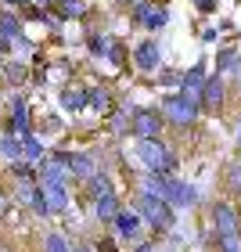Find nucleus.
<instances>
[{
	"instance_id": "f257e3e1",
	"label": "nucleus",
	"mask_w": 241,
	"mask_h": 252,
	"mask_svg": "<svg viewBox=\"0 0 241 252\" xmlns=\"http://www.w3.org/2000/svg\"><path fill=\"white\" fill-rule=\"evenodd\" d=\"M133 209L144 216V223L151 227L155 234H166V231H173V223H177V213H173V205H169V202H162V198H158V194H151V191H141V194H137Z\"/></svg>"
},
{
	"instance_id": "f03ea898",
	"label": "nucleus",
	"mask_w": 241,
	"mask_h": 252,
	"mask_svg": "<svg viewBox=\"0 0 241 252\" xmlns=\"http://www.w3.org/2000/svg\"><path fill=\"white\" fill-rule=\"evenodd\" d=\"M144 216L133 209V205H122V209L116 213V220H112V238H119V242H130L133 245H141L144 242Z\"/></svg>"
},
{
	"instance_id": "7ed1b4c3",
	"label": "nucleus",
	"mask_w": 241,
	"mask_h": 252,
	"mask_svg": "<svg viewBox=\"0 0 241 252\" xmlns=\"http://www.w3.org/2000/svg\"><path fill=\"white\" fill-rule=\"evenodd\" d=\"M198 112H202L198 97H187L183 90H180V94H169L162 101V119L173 123V126H191L194 119H198Z\"/></svg>"
},
{
	"instance_id": "20e7f679",
	"label": "nucleus",
	"mask_w": 241,
	"mask_h": 252,
	"mask_svg": "<svg viewBox=\"0 0 241 252\" xmlns=\"http://www.w3.org/2000/svg\"><path fill=\"white\" fill-rule=\"evenodd\" d=\"M137 155L148 162V173H166L169 177L177 169V155L169 152L162 141H141L137 144Z\"/></svg>"
},
{
	"instance_id": "39448f33",
	"label": "nucleus",
	"mask_w": 241,
	"mask_h": 252,
	"mask_svg": "<svg viewBox=\"0 0 241 252\" xmlns=\"http://www.w3.org/2000/svg\"><path fill=\"white\" fill-rule=\"evenodd\" d=\"M162 126H166L162 112H155V108H141V112H137V116H133L130 130H133V137H137V141H158V133H162Z\"/></svg>"
},
{
	"instance_id": "423d86ee",
	"label": "nucleus",
	"mask_w": 241,
	"mask_h": 252,
	"mask_svg": "<svg viewBox=\"0 0 241 252\" xmlns=\"http://www.w3.org/2000/svg\"><path fill=\"white\" fill-rule=\"evenodd\" d=\"M209 220H212L216 234H241V213L234 209L231 202H212Z\"/></svg>"
},
{
	"instance_id": "0eeeda50",
	"label": "nucleus",
	"mask_w": 241,
	"mask_h": 252,
	"mask_svg": "<svg viewBox=\"0 0 241 252\" xmlns=\"http://www.w3.org/2000/svg\"><path fill=\"white\" fill-rule=\"evenodd\" d=\"M133 62H137V68H141V72H158V65H162V51H158V43H155V40L137 43Z\"/></svg>"
},
{
	"instance_id": "6e6552de",
	"label": "nucleus",
	"mask_w": 241,
	"mask_h": 252,
	"mask_svg": "<svg viewBox=\"0 0 241 252\" xmlns=\"http://www.w3.org/2000/svg\"><path fill=\"white\" fill-rule=\"evenodd\" d=\"M198 105L205 112H220L223 108V79H220V72L205 79V87H202V94H198Z\"/></svg>"
},
{
	"instance_id": "1a4fd4ad",
	"label": "nucleus",
	"mask_w": 241,
	"mask_h": 252,
	"mask_svg": "<svg viewBox=\"0 0 241 252\" xmlns=\"http://www.w3.org/2000/svg\"><path fill=\"white\" fill-rule=\"evenodd\" d=\"M119 209H122V205H119V198H116V191H101V194H94V213H97L101 223H112Z\"/></svg>"
},
{
	"instance_id": "9d476101",
	"label": "nucleus",
	"mask_w": 241,
	"mask_h": 252,
	"mask_svg": "<svg viewBox=\"0 0 241 252\" xmlns=\"http://www.w3.org/2000/svg\"><path fill=\"white\" fill-rule=\"evenodd\" d=\"M205 65H194V68H187V72H183V79H180V87H183V94L187 97H198L202 94V87H205Z\"/></svg>"
},
{
	"instance_id": "9b49d317",
	"label": "nucleus",
	"mask_w": 241,
	"mask_h": 252,
	"mask_svg": "<svg viewBox=\"0 0 241 252\" xmlns=\"http://www.w3.org/2000/svg\"><path fill=\"white\" fill-rule=\"evenodd\" d=\"M40 188H43V198H47L51 213H61L68 205V188L65 184H40Z\"/></svg>"
},
{
	"instance_id": "f8f14e48",
	"label": "nucleus",
	"mask_w": 241,
	"mask_h": 252,
	"mask_svg": "<svg viewBox=\"0 0 241 252\" xmlns=\"http://www.w3.org/2000/svg\"><path fill=\"white\" fill-rule=\"evenodd\" d=\"M0 155H4L11 166H15V162H22V137H15V133H4V137H0Z\"/></svg>"
},
{
	"instance_id": "ddd939ff",
	"label": "nucleus",
	"mask_w": 241,
	"mask_h": 252,
	"mask_svg": "<svg viewBox=\"0 0 241 252\" xmlns=\"http://www.w3.org/2000/svg\"><path fill=\"white\" fill-rule=\"evenodd\" d=\"M68 173L79 177V180H90L97 169H94V162H90L87 155H68Z\"/></svg>"
},
{
	"instance_id": "4468645a",
	"label": "nucleus",
	"mask_w": 241,
	"mask_h": 252,
	"mask_svg": "<svg viewBox=\"0 0 241 252\" xmlns=\"http://www.w3.org/2000/svg\"><path fill=\"white\" fill-rule=\"evenodd\" d=\"M22 158H29V162H43V158H47V148L29 133V137H22Z\"/></svg>"
},
{
	"instance_id": "2eb2a0df",
	"label": "nucleus",
	"mask_w": 241,
	"mask_h": 252,
	"mask_svg": "<svg viewBox=\"0 0 241 252\" xmlns=\"http://www.w3.org/2000/svg\"><path fill=\"white\" fill-rule=\"evenodd\" d=\"M216 252H241V234H212Z\"/></svg>"
},
{
	"instance_id": "dca6fc26",
	"label": "nucleus",
	"mask_w": 241,
	"mask_h": 252,
	"mask_svg": "<svg viewBox=\"0 0 241 252\" xmlns=\"http://www.w3.org/2000/svg\"><path fill=\"white\" fill-rule=\"evenodd\" d=\"M43 252H72V242H65V234L51 231L47 238H43Z\"/></svg>"
},
{
	"instance_id": "f3484780",
	"label": "nucleus",
	"mask_w": 241,
	"mask_h": 252,
	"mask_svg": "<svg viewBox=\"0 0 241 252\" xmlns=\"http://www.w3.org/2000/svg\"><path fill=\"white\" fill-rule=\"evenodd\" d=\"M61 105H65L68 112H79V108L87 105V90H65V94H61Z\"/></svg>"
},
{
	"instance_id": "a211bd4d",
	"label": "nucleus",
	"mask_w": 241,
	"mask_h": 252,
	"mask_svg": "<svg viewBox=\"0 0 241 252\" xmlns=\"http://www.w3.org/2000/svg\"><path fill=\"white\" fill-rule=\"evenodd\" d=\"M54 4H58V11H61L65 18H79V15L87 11V4H83V0H54Z\"/></svg>"
},
{
	"instance_id": "6ab92c4d",
	"label": "nucleus",
	"mask_w": 241,
	"mask_h": 252,
	"mask_svg": "<svg viewBox=\"0 0 241 252\" xmlns=\"http://www.w3.org/2000/svg\"><path fill=\"white\" fill-rule=\"evenodd\" d=\"M87 101H90L94 108H101V112H112V97H108V90H94V87H90V90H87Z\"/></svg>"
},
{
	"instance_id": "aec40b11",
	"label": "nucleus",
	"mask_w": 241,
	"mask_h": 252,
	"mask_svg": "<svg viewBox=\"0 0 241 252\" xmlns=\"http://www.w3.org/2000/svg\"><path fill=\"white\" fill-rule=\"evenodd\" d=\"M227 191L241 198V162H234L231 169H227Z\"/></svg>"
},
{
	"instance_id": "412c9836",
	"label": "nucleus",
	"mask_w": 241,
	"mask_h": 252,
	"mask_svg": "<svg viewBox=\"0 0 241 252\" xmlns=\"http://www.w3.org/2000/svg\"><path fill=\"white\" fill-rule=\"evenodd\" d=\"M166 7H151V15H148V22H144V29H162L166 26Z\"/></svg>"
},
{
	"instance_id": "4be33fe9",
	"label": "nucleus",
	"mask_w": 241,
	"mask_h": 252,
	"mask_svg": "<svg viewBox=\"0 0 241 252\" xmlns=\"http://www.w3.org/2000/svg\"><path fill=\"white\" fill-rule=\"evenodd\" d=\"M148 15H151V4H148V0H141V4H133V11H130V18H133V22H141V26L148 22Z\"/></svg>"
},
{
	"instance_id": "5701e85b",
	"label": "nucleus",
	"mask_w": 241,
	"mask_h": 252,
	"mask_svg": "<svg viewBox=\"0 0 241 252\" xmlns=\"http://www.w3.org/2000/svg\"><path fill=\"white\" fill-rule=\"evenodd\" d=\"M0 32H4V36H18V22L11 15H4V18H0Z\"/></svg>"
},
{
	"instance_id": "b1692460",
	"label": "nucleus",
	"mask_w": 241,
	"mask_h": 252,
	"mask_svg": "<svg viewBox=\"0 0 241 252\" xmlns=\"http://www.w3.org/2000/svg\"><path fill=\"white\" fill-rule=\"evenodd\" d=\"M94 249H97V252H122V249H119V242H116V238H101V242H97Z\"/></svg>"
},
{
	"instance_id": "393cba45",
	"label": "nucleus",
	"mask_w": 241,
	"mask_h": 252,
	"mask_svg": "<svg viewBox=\"0 0 241 252\" xmlns=\"http://www.w3.org/2000/svg\"><path fill=\"white\" fill-rule=\"evenodd\" d=\"M234 65H238V54L234 51H223L220 62H216V68H234Z\"/></svg>"
},
{
	"instance_id": "a878e982",
	"label": "nucleus",
	"mask_w": 241,
	"mask_h": 252,
	"mask_svg": "<svg viewBox=\"0 0 241 252\" xmlns=\"http://www.w3.org/2000/svg\"><path fill=\"white\" fill-rule=\"evenodd\" d=\"M198 4V11H216V0H194Z\"/></svg>"
},
{
	"instance_id": "bb28decb",
	"label": "nucleus",
	"mask_w": 241,
	"mask_h": 252,
	"mask_svg": "<svg viewBox=\"0 0 241 252\" xmlns=\"http://www.w3.org/2000/svg\"><path fill=\"white\" fill-rule=\"evenodd\" d=\"M130 252H155V245H151V242H141V245H133Z\"/></svg>"
},
{
	"instance_id": "cd10ccee",
	"label": "nucleus",
	"mask_w": 241,
	"mask_h": 252,
	"mask_svg": "<svg viewBox=\"0 0 241 252\" xmlns=\"http://www.w3.org/2000/svg\"><path fill=\"white\" fill-rule=\"evenodd\" d=\"M72 252H97V249H94V245H83V242H76V245H72Z\"/></svg>"
},
{
	"instance_id": "c85d7f7f",
	"label": "nucleus",
	"mask_w": 241,
	"mask_h": 252,
	"mask_svg": "<svg viewBox=\"0 0 241 252\" xmlns=\"http://www.w3.org/2000/svg\"><path fill=\"white\" fill-rule=\"evenodd\" d=\"M4 209H7V194L0 191V213H4Z\"/></svg>"
},
{
	"instance_id": "c756f323",
	"label": "nucleus",
	"mask_w": 241,
	"mask_h": 252,
	"mask_svg": "<svg viewBox=\"0 0 241 252\" xmlns=\"http://www.w3.org/2000/svg\"><path fill=\"white\" fill-rule=\"evenodd\" d=\"M29 4H43V7H51V4H54V0H29Z\"/></svg>"
},
{
	"instance_id": "7c9ffc66",
	"label": "nucleus",
	"mask_w": 241,
	"mask_h": 252,
	"mask_svg": "<svg viewBox=\"0 0 241 252\" xmlns=\"http://www.w3.org/2000/svg\"><path fill=\"white\" fill-rule=\"evenodd\" d=\"M7 4H29V0H7Z\"/></svg>"
},
{
	"instance_id": "2f4dec72",
	"label": "nucleus",
	"mask_w": 241,
	"mask_h": 252,
	"mask_svg": "<svg viewBox=\"0 0 241 252\" xmlns=\"http://www.w3.org/2000/svg\"><path fill=\"white\" fill-rule=\"evenodd\" d=\"M238 141H241V126H238Z\"/></svg>"
},
{
	"instance_id": "473e14b6",
	"label": "nucleus",
	"mask_w": 241,
	"mask_h": 252,
	"mask_svg": "<svg viewBox=\"0 0 241 252\" xmlns=\"http://www.w3.org/2000/svg\"><path fill=\"white\" fill-rule=\"evenodd\" d=\"M238 68H241V65H238Z\"/></svg>"
}]
</instances>
